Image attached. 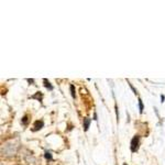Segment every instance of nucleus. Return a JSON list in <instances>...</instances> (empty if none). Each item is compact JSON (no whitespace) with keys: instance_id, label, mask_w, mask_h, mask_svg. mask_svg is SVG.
<instances>
[{"instance_id":"1","label":"nucleus","mask_w":165,"mask_h":165,"mask_svg":"<svg viewBox=\"0 0 165 165\" xmlns=\"http://www.w3.org/2000/svg\"><path fill=\"white\" fill-rule=\"evenodd\" d=\"M140 144V137L139 135H134L133 139L131 140V151L132 152H137L139 149Z\"/></svg>"},{"instance_id":"2","label":"nucleus","mask_w":165,"mask_h":165,"mask_svg":"<svg viewBox=\"0 0 165 165\" xmlns=\"http://www.w3.org/2000/svg\"><path fill=\"white\" fill-rule=\"evenodd\" d=\"M43 126H44V122L42 120H37L35 122H34L33 124V130L34 131H38V130H40V129H42L43 128Z\"/></svg>"},{"instance_id":"3","label":"nucleus","mask_w":165,"mask_h":165,"mask_svg":"<svg viewBox=\"0 0 165 165\" xmlns=\"http://www.w3.org/2000/svg\"><path fill=\"white\" fill-rule=\"evenodd\" d=\"M90 122H91V119H89V118H85V119H84V130H85V131L88 130V128H89V126H90Z\"/></svg>"},{"instance_id":"4","label":"nucleus","mask_w":165,"mask_h":165,"mask_svg":"<svg viewBox=\"0 0 165 165\" xmlns=\"http://www.w3.org/2000/svg\"><path fill=\"white\" fill-rule=\"evenodd\" d=\"M43 82H44V86L46 87V88H49L50 90H52V89H53L52 85H51V84H50V82H47V79H44V80H43Z\"/></svg>"},{"instance_id":"5","label":"nucleus","mask_w":165,"mask_h":165,"mask_svg":"<svg viewBox=\"0 0 165 165\" xmlns=\"http://www.w3.org/2000/svg\"><path fill=\"white\" fill-rule=\"evenodd\" d=\"M71 93H72V97L75 98L76 94H75V87H74V85H71Z\"/></svg>"},{"instance_id":"6","label":"nucleus","mask_w":165,"mask_h":165,"mask_svg":"<svg viewBox=\"0 0 165 165\" xmlns=\"http://www.w3.org/2000/svg\"><path fill=\"white\" fill-rule=\"evenodd\" d=\"M139 108H140V112H143V102L141 99H139Z\"/></svg>"},{"instance_id":"7","label":"nucleus","mask_w":165,"mask_h":165,"mask_svg":"<svg viewBox=\"0 0 165 165\" xmlns=\"http://www.w3.org/2000/svg\"><path fill=\"white\" fill-rule=\"evenodd\" d=\"M28 122H29V119H28V116H24L22 118V123L23 124H28Z\"/></svg>"},{"instance_id":"8","label":"nucleus","mask_w":165,"mask_h":165,"mask_svg":"<svg viewBox=\"0 0 165 165\" xmlns=\"http://www.w3.org/2000/svg\"><path fill=\"white\" fill-rule=\"evenodd\" d=\"M45 158H47V160H52V154L50 153V152H46L45 153Z\"/></svg>"},{"instance_id":"9","label":"nucleus","mask_w":165,"mask_h":165,"mask_svg":"<svg viewBox=\"0 0 165 165\" xmlns=\"http://www.w3.org/2000/svg\"><path fill=\"white\" fill-rule=\"evenodd\" d=\"M123 165H127V164H123Z\"/></svg>"}]
</instances>
